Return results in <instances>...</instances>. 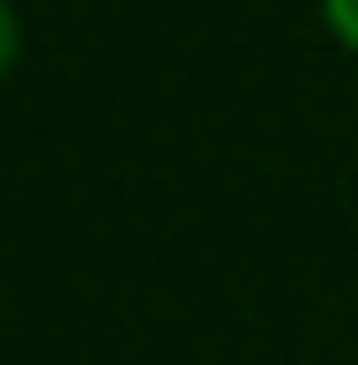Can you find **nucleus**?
Instances as JSON below:
<instances>
[{
  "mask_svg": "<svg viewBox=\"0 0 358 365\" xmlns=\"http://www.w3.org/2000/svg\"><path fill=\"white\" fill-rule=\"evenodd\" d=\"M321 23H329V38L358 53V0H321Z\"/></svg>",
  "mask_w": 358,
  "mask_h": 365,
  "instance_id": "1",
  "label": "nucleus"
},
{
  "mask_svg": "<svg viewBox=\"0 0 358 365\" xmlns=\"http://www.w3.org/2000/svg\"><path fill=\"white\" fill-rule=\"evenodd\" d=\"M15 53H23V23H15V8H8V0H0V82H8Z\"/></svg>",
  "mask_w": 358,
  "mask_h": 365,
  "instance_id": "2",
  "label": "nucleus"
}]
</instances>
